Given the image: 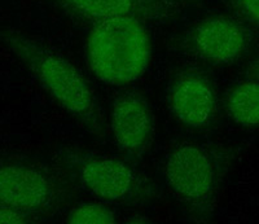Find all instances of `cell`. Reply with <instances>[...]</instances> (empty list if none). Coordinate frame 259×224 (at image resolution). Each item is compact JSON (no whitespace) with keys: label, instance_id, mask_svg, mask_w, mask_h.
<instances>
[{"label":"cell","instance_id":"obj_1","mask_svg":"<svg viewBox=\"0 0 259 224\" xmlns=\"http://www.w3.org/2000/svg\"><path fill=\"white\" fill-rule=\"evenodd\" d=\"M0 41L61 108L90 132L103 133L94 94L83 74L70 61L15 30H0Z\"/></svg>","mask_w":259,"mask_h":224},{"label":"cell","instance_id":"obj_2","mask_svg":"<svg viewBox=\"0 0 259 224\" xmlns=\"http://www.w3.org/2000/svg\"><path fill=\"white\" fill-rule=\"evenodd\" d=\"M152 55L143 18L118 16L99 21L87 39V61L101 82L127 84L147 70Z\"/></svg>","mask_w":259,"mask_h":224},{"label":"cell","instance_id":"obj_3","mask_svg":"<svg viewBox=\"0 0 259 224\" xmlns=\"http://www.w3.org/2000/svg\"><path fill=\"white\" fill-rule=\"evenodd\" d=\"M55 200V186L40 168L22 162H0V205L34 216Z\"/></svg>","mask_w":259,"mask_h":224},{"label":"cell","instance_id":"obj_4","mask_svg":"<svg viewBox=\"0 0 259 224\" xmlns=\"http://www.w3.org/2000/svg\"><path fill=\"white\" fill-rule=\"evenodd\" d=\"M165 175L175 195L192 205L206 202L217 184V172L209 154L196 145H183L171 153Z\"/></svg>","mask_w":259,"mask_h":224},{"label":"cell","instance_id":"obj_5","mask_svg":"<svg viewBox=\"0 0 259 224\" xmlns=\"http://www.w3.org/2000/svg\"><path fill=\"white\" fill-rule=\"evenodd\" d=\"M249 43V30L228 17L203 21L192 34V46L196 53L214 64L236 61L246 52Z\"/></svg>","mask_w":259,"mask_h":224},{"label":"cell","instance_id":"obj_6","mask_svg":"<svg viewBox=\"0 0 259 224\" xmlns=\"http://www.w3.org/2000/svg\"><path fill=\"white\" fill-rule=\"evenodd\" d=\"M112 130L119 149L140 154L152 133V117L147 103L135 94H126L114 101Z\"/></svg>","mask_w":259,"mask_h":224},{"label":"cell","instance_id":"obj_7","mask_svg":"<svg viewBox=\"0 0 259 224\" xmlns=\"http://www.w3.org/2000/svg\"><path fill=\"white\" fill-rule=\"evenodd\" d=\"M79 175L83 186L90 192L109 201L126 197L135 182L130 166L117 159H91L83 163Z\"/></svg>","mask_w":259,"mask_h":224},{"label":"cell","instance_id":"obj_8","mask_svg":"<svg viewBox=\"0 0 259 224\" xmlns=\"http://www.w3.org/2000/svg\"><path fill=\"white\" fill-rule=\"evenodd\" d=\"M170 104L182 123L200 127L211 117L215 101L206 80L197 75H188L177 82L171 91Z\"/></svg>","mask_w":259,"mask_h":224},{"label":"cell","instance_id":"obj_9","mask_svg":"<svg viewBox=\"0 0 259 224\" xmlns=\"http://www.w3.org/2000/svg\"><path fill=\"white\" fill-rule=\"evenodd\" d=\"M57 3L75 17L95 24L118 16H136L143 20L158 18L142 0H57Z\"/></svg>","mask_w":259,"mask_h":224},{"label":"cell","instance_id":"obj_10","mask_svg":"<svg viewBox=\"0 0 259 224\" xmlns=\"http://www.w3.org/2000/svg\"><path fill=\"white\" fill-rule=\"evenodd\" d=\"M231 118L242 127H259V82L247 80L235 87L227 99Z\"/></svg>","mask_w":259,"mask_h":224},{"label":"cell","instance_id":"obj_11","mask_svg":"<svg viewBox=\"0 0 259 224\" xmlns=\"http://www.w3.org/2000/svg\"><path fill=\"white\" fill-rule=\"evenodd\" d=\"M69 223H115V216L108 207L101 205H79L71 210L68 216Z\"/></svg>","mask_w":259,"mask_h":224},{"label":"cell","instance_id":"obj_12","mask_svg":"<svg viewBox=\"0 0 259 224\" xmlns=\"http://www.w3.org/2000/svg\"><path fill=\"white\" fill-rule=\"evenodd\" d=\"M235 4L242 18L259 29V0H235Z\"/></svg>","mask_w":259,"mask_h":224},{"label":"cell","instance_id":"obj_13","mask_svg":"<svg viewBox=\"0 0 259 224\" xmlns=\"http://www.w3.org/2000/svg\"><path fill=\"white\" fill-rule=\"evenodd\" d=\"M32 218H34V216L29 215L26 212H22L20 211V210L0 205V223H27V221L31 220Z\"/></svg>","mask_w":259,"mask_h":224},{"label":"cell","instance_id":"obj_14","mask_svg":"<svg viewBox=\"0 0 259 224\" xmlns=\"http://www.w3.org/2000/svg\"><path fill=\"white\" fill-rule=\"evenodd\" d=\"M142 2L153 9L154 12L158 15V17L170 12V9L172 8V6L177 3V0H142Z\"/></svg>","mask_w":259,"mask_h":224},{"label":"cell","instance_id":"obj_15","mask_svg":"<svg viewBox=\"0 0 259 224\" xmlns=\"http://www.w3.org/2000/svg\"><path fill=\"white\" fill-rule=\"evenodd\" d=\"M256 73H258V77H259V61H258V65H256Z\"/></svg>","mask_w":259,"mask_h":224}]
</instances>
